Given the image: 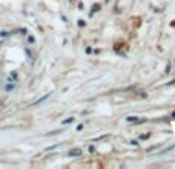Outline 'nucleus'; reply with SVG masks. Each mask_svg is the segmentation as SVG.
<instances>
[{"label":"nucleus","instance_id":"nucleus-1","mask_svg":"<svg viewBox=\"0 0 175 169\" xmlns=\"http://www.w3.org/2000/svg\"><path fill=\"white\" fill-rule=\"evenodd\" d=\"M80 154H82V152H80V149H72L71 152H69L71 157H72V155H80Z\"/></svg>","mask_w":175,"mask_h":169}]
</instances>
